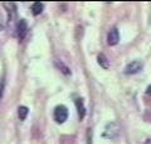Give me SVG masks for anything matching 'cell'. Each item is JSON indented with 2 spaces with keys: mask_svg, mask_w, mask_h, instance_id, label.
Returning <instances> with one entry per match:
<instances>
[{
  "mask_svg": "<svg viewBox=\"0 0 151 144\" xmlns=\"http://www.w3.org/2000/svg\"><path fill=\"white\" fill-rule=\"evenodd\" d=\"M53 117H54V120L58 124H63L65 120L68 119V109H67V106H64V105L55 106Z\"/></svg>",
  "mask_w": 151,
  "mask_h": 144,
  "instance_id": "1",
  "label": "cell"
},
{
  "mask_svg": "<svg viewBox=\"0 0 151 144\" xmlns=\"http://www.w3.org/2000/svg\"><path fill=\"white\" fill-rule=\"evenodd\" d=\"M120 134V127L117 123H108L105 128V133L103 137L107 139H116Z\"/></svg>",
  "mask_w": 151,
  "mask_h": 144,
  "instance_id": "2",
  "label": "cell"
},
{
  "mask_svg": "<svg viewBox=\"0 0 151 144\" xmlns=\"http://www.w3.org/2000/svg\"><path fill=\"white\" fill-rule=\"evenodd\" d=\"M141 69H142V63H141L140 60H134V62L127 64L124 72H125V74H127V75H130V74L139 73Z\"/></svg>",
  "mask_w": 151,
  "mask_h": 144,
  "instance_id": "3",
  "label": "cell"
},
{
  "mask_svg": "<svg viewBox=\"0 0 151 144\" xmlns=\"http://www.w3.org/2000/svg\"><path fill=\"white\" fill-rule=\"evenodd\" d=\"M28 34V24L24 19H20L17 24V36L19 40H23Z\"/></svg>",
  "mask_w": 151,
  "mask_h": 144,
  "instance_id": "4",
  "label": "cell"
},
{
  "mask_svg": "<svg viewBox=\"0 0 151 144\" xmlns=\"http://www.w3.org/2000/svg\"><path fill=\"white\" fill-rule=\"evenodd\" d=\"M119 40H120L119 30H117V28H112V29L108 31V34H107V44L113 46V45L119 44Z\"/></svg>",
  "mask_w": 151,
  "mask_h": 144,
  "instance_id": "5",
  "label": "cell"
},
{
  "mask_svg": "<svg viewBox=\"0 0 151 144\" xmlns=\"http://www.w3.org/2000/svg\"><path fill=\"white\" fill-rule=\"evenodd\" d=\"M76 103V108H77V113H78V117L79 119H84V117H86V106H84V103H83V99L81 98H77L74 100Z\"/></svg>",
  "mask_w": 151,
  "mask_h": 144,
  "instance_id": "6",
  "label": "cell"
},
{
  "mask_svg": "<svg viewBox=\"0 0 151 144\" xmlns=\"http://www.w3.org/2000/svg\"><path fill=\"white\" fill-rule=\"evenodd\" d=\"M97 62H98V64L101 65V68H103V69H108V68H110V60L107 59V57H106V55L103 54V53L98 54Z\"/></svg>",
  "mask_w": 151,
  "mask_h": 144,
  "instance_id": "7",
  "label": "cell"
},
{
  "mask_svg": "<svg viewBox=\"0 0 151 144\" xmlns=\"http://www.w3.org/2000/svg\"><path fill=\"white\" fill-rule=\"evenodd\" d=\"M43 9H44V4L43 3H39V1H37L34 3L32 5V13H33V15H39V14L43 11Z\"/></svg>",
  "mask_w": 151,
  "mask_h": 144,
  "instance_id": "8",
  "label": "cell"
},
{
  "mask_svg": "<svg viewBox=\"0 0 151 144\" xmlns=\"http://www.w3.org/2000/svg\"><path fill=\"white\" fill-rule=\"evenodd\" d=\"M28 113H29V109H28L27 106L20 105L18 108V117H19V119H20V120H25Z\"/></svg>",
  "mask_w": 151,
  "mask_h": 144,
  "instance_id": "9",
  "label": "cell"
},
{
  "mask_svg": "<svg viewBox=\"0 0 151 144\" xmlns=\"http://www.w3.org/2000/svg\"><path fill=\"white\" fill-rule=\"evenodd\" d=\"M57 65H58V68L60 69V72H62V73H64L65 74V75H69V74H70V72H69V68L67 67V65H64V64L62 63V62H57Z\"/></svg>",
  "mask_w": 151,
  "mask_h": 144,
  "instance_id": "10",
  "label": "cell"
},
{
  "mask_svg": "<svg viewBox=\"0 0 151 144\" xmlns=\"http://www.w3.org/2000/svg\"><path fill=\"white\" fill-rule=\"evenodd\" d=\"M3 90H4V80L0 79V99H1V96H3Z\"/></svg>",
  "mask_w": 151,
  "mask_h": 144,
  "instance_id": "11",
  "label": "cell"
},
{
  "mask_svg": "<svg viewBox=\"0 0 151 144\" xmlns=\"http://www.w3.org/2000/svg\"><path fill=\"white\" fill-rule=\"evenodd\" d=\"M146 93H147L149 95H151V84L147 87V89H146Z\"/></svg>",
  "mask_w": 151,
  "mask_h": 144,
  "instance_id": "12",
  "label": "cell"
}]
</instances>
